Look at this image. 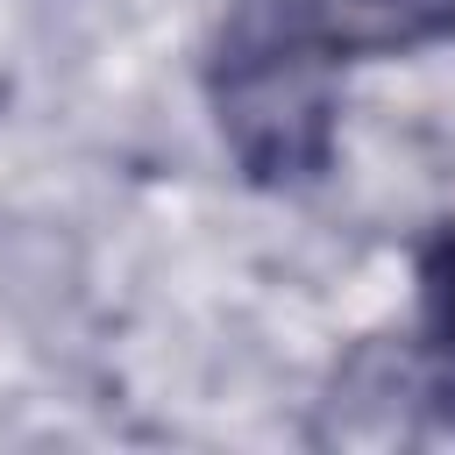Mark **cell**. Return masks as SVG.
I'll return each mask as SVG.
<instances>
[{"label": "cell", "mask_w": 455, "mask_h": 455, "mask_svg": "<svg viewBox=\"0 0 455 455\" xmlns=\"http://www.w3.org/2000/svg\"><path fill=\"white\" fill-rule=\"evenodd\" d=\"M419 313H427V377L455 412V228L419 249Z\"/></svg>", "instance_id": "7a4b0ae2"}, {"label": "cell", "mask_w": 455, "mask_h": 455, "mask_svg": "<svg viewBox=\"0 0 455 455\" xmlns=\"http://www.w3.org/2000/svg\"><path fill=\"white\" fill-rule=\"evenodd\" d=\"M348 36L320 0H235L213 57L206 100L220 142L256 185H306L334 164Z\"/></svg>", "instance_id": "6da1fadb"}]
</instances>
